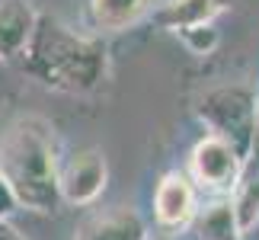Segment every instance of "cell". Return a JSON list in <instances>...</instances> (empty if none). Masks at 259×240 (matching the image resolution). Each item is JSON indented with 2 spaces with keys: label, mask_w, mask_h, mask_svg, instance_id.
<instances>
[{
  "label": "cell",
  "mask_w": 259,
  "mask_h": 240,
  "mask_svg": "<svg viewBox=\"0 0 259 240\" xmlns=\"http://www.w3.org/2000/svg\"><path fill=\"white\" fill-rule=\"evenodd\" d=\"M151 0H90V19L99 32H122L147 13Z\"/></svg>",
  "instance_id": "11"
},
{
  "label": "cell",
  "mask_w": 259,
  "mask_h": 240,
  "mask_svg": "<svg viewBox=\"0 0 259 240\" xmlns=\"http://www.w3.org/2000/svg\"><path fill=\"white\" fill-rule=\"evenodd\" d=\"M192 224H195V231H198V237H202V240H240L227 198H214L208 208L195 212Z\"/></svg>",
  "instance_id": "12"
},
{
  "label": "cell",
  "mask_w": 259,
  "mask_h": 240,
  "mask_svg": "<svg viewBox=\"0 0 259 240\" xmlns=\"http://www.w3.org/2000/svg\"><path fill=\"white\" fill-rule=\"evenodd\" d=\"M0 240H26V237L19 234L16 227H10L7 221H0Z\"/></svg>",
  "instance_id": "16"
},
{
  "label": "cell",
  "mask_w": 259,
  "mask_h": 240,
  "mask_svg": "<svg viewBox=\"0 0 259 240\" xmlns=\"http://www.w3.org/2000/svg\"><path fill=\"white\" fill-rule=\"evenodd\" d=\"M243 173V157L227 141L214 135H205L189 154V179L198 192H208L214 198H227L237 179Z\"/></svg>",
  "instance_id": "4"
},
{
  "label": "cell",
  "mask_w": 259,
  "mask_h": 240,
  "mask_svg": "<svg viewBox=\"0 0 259 240\" xmlns=\"http://www.w3.org/2000/svg\"><path fill=\"white\" fill-rule=\"evenodd\" d=\"M250 170H259V109H256V125H253V144H250V154H246V164Z\"/></svg>",
  "instance_id": "15"
},
{
  "label": "cell",
  "mask_w": 259,
  "mask_h": 240,
  "mask_svg": "<svg viewBox=\"0 0 259 240\" xmlns=\"http://www.w3.org/2000/svg\"><path fill=\"white\" fill-rule=\"evenodd\" d=\"M38 13L29 0H0V58L19 61L35 32Z\"/></svg>",
  "instance_id": "8"
},
{
  "label": "cell",
  "mask_w": 259,
  "mask_h": 240,
  "mask_svg": "<svg viewBox=\"0 0 259 240\" xmlns=\"http://www.w3.org/2000/svg\"><path fill=\"white\" fill-rule=\"evenodd\" d=\"M160 4H163V0H160Z\"/></svg>",
  "instance_id": "17"
},
{
  "label": "cell",
  "mask_w": 259,
  "mask_h": 240,
  "mask_svg": "<svg viewBox=\"0 0 259 240\" xmlns=\"http://www.w3.org/2000/svg\"><path fill=\"white\" fill-rule=\"evenodd\" d=\"M227 205H231L237 234L246 237L259 224V170L243 167L237 186L231 189V195H227Z\"/></svg>",
  "instance_id": "10"
},
{
  "label": "cell",
  "mask_w": 259,
  "mask_h": 240,
  "mask_svg": "<svg viewBox=\"0 0 259 240\" xmlns=\"http://www.w3.org/2000/svg\"><path fill=\"white\" fill-rule=\"evenodd\" d=\"M195 186L186 173H166L160 183H157L154 192V218L157 224L166 227V231H179V227H189L195 218Z\"/></svg>",
  "instance_id": "6"
},
{
  "label": "cell",
  "mask_w": 259,
  "mask_h": 240,
  "mask_svg": "<svg viewBox=\"0 0 259 240\" xmlns=\"http://www.w3.org/2000/svg\"><path fill=\"white\" fill-rule=\"evenodd\" d=\"M256 109H259L256 90L231 84V87L208 90L202 103H198V118L208 125V135L227 141L246 164V154H250V144H253Z\"/></svg>",
  "instance_id": "3"
},
{
  "label": "cell",
  "mask_w": 259,
  "mask_h": 240,
  "mask_svg": "<svg viewBox=\"0 0 259 240\" xmlns=\"http://www.w3.org/2000/svg\"><path fill=\"white\" fill-rule=\"evenodd\" d=\"M19 64L52 90L93 93L109 74V48L99 35H83L61 19L38 16Z\"/></svg>",
  "instance_id": "2"
},
{
  "label": "cell",
  "mask_w": 259,
  "mask_h": 240,
  "mask_svg": "<svg viewBox=\"0 0 259 240\" xmlns=\"http://www.w3.org/2000/svg\"><path fill=\"white\" fill-rule=\"evenodd\" d=\"M55 128L38 115H23L0 132V179L19 208L48 215L61 205Z\"/></svg>",
  "instance_id": "1"
},
{
  "label": "cell",
  "mask_w": 259,
  "mask_h": 240,
  "mask_svg": "<svg viewBox=\"0 0 259 240\" xmlns=\"http://www.w3.org/2000/svg\"><path fill=\"white\" fill-rule=\"evenodd\" d=\"M16 208H19V205H16L13 192H10V189H7V183H4V179H0V221H7V218L13 215Z\"/></svg>",
  "instance_id": "14"
},
{
  "label": "cell",
  "mask_w": 259,
  "mask_h": 240,
  "mask_svg": "<svg viewBox=\"0 0 259 240\" xmlns=\"http://www.w3.org/2000/svg\"><path fill=\"white\" fill-rule=\"evenodd\" d=\"M74 240H147V227L135 208L115 205L80 221L74 231Z\"/></svg>",
  "instance_id": "7"
},
{
  "label": "cell",
  "mask_w": 259,
  "mask_h": 240,
  "mask_svg": "<svg viewBox=\"0 0 259 240\" xmlns=\"http://www.w3.org/2000/svg\"><path fill=\"white\" fill-rule=\"evenodd\" d=\"M218 10H221L218 0H163L154 19L166 32H183V29H192V26L214 23Z\"/></svg>",
  "instance_id": "9"
},
{
  "label": "cell",
  "mask_w": 259,
  "mask_h": 240,
  "mask_svg": "<svg viewBox=\"0 0 259 240\" xmlns=\"http://www.w3.org/2000/svg\"><path fill=\"white\" fill-rule=\"evenodd\" d=\"M109 183V164L99 147H80V151L67 154L58 170V189H61V202L67 205H90L103 195Z\"/></svg>",
  "instance_id": "5"
},
{
  "label": "cell",
  "mask_w": 259,
  "mask_h": 240,
  "mask_svg": "<svg viewBox=\"0 0 259 240\" xmlns=\"http://www.w3.org/2000/svg\"><path fill=\"white\" fill-rule=\"evenodd\" d=\"M179 35V42H183L192 55H211L218 42H221V35H218V29L214 23H208V26H192V29H183V32H176Z\"/></svg>",
  "instance_id": "13"
}]
</instances>
